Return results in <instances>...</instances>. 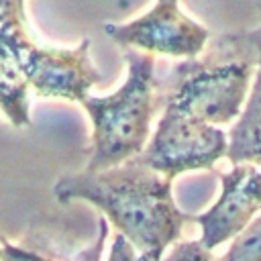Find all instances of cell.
Listing matches in <instances>:
<instances>
[{
    "label": "cell",
    "instance_id": "obj_11",
    "mask_svg": "<svg viewBox=\"0 0 261 261\" xmlns=\"http://www.w3.org/2000/svg\"><path fill=\"white\" fill-rule=\"evenodd\" d=\"M214 261H261V212L228 243V249Z\"/></svg>",
    "mask_w": 261,
    "mask_h": 261
},
{
    "label": "cell",
    "instance_id": "obj_13",
    "mask_svg": "<svg viewBox=\"0 0 261 261\" xmlns=\"http://www.w3.org/2000/svg\"><path fill=\"white\" fill-rule=\"evenodd\" d=\"M108 261H139V255H137V249L133 247V243L124 234L116 232L110 243Z\"/></svg>",
    "mask_w": 261,
    "mask_h": 261
},
{
    "label": "cell",
    "instance_id": "obj_1",
    "mask_svg": "<svg viewBox=\"0 0 261 261\" xmlns=\"http://www.w3.org/2000/svg\"><path fill=\"white\" fill-rule=\"evenodd\" d=\"M53 194L57 202H86L124 234L139 261H161L194 216L184 212L171 192V179L149 167L139 155L102 171L61 175Z\"/></svg>",
    "mask_w": 261,
    "mask_h": 261
},
{
    "label": "cell",
    "instance_id": "obj_7",
    "mask_svg": "<svg viewBox=\"0 0 261 261\" xmlns=\"http://www.w3.org/2000/svg\"><path fill=\"white\" fill-rule=\"evenodd\" d=\"M261 212V167L253 163H234L220 173V194L214 204L194 216L200 224V241L214 251L230 243Z\"/></svg>",
    "mask_w": 261,
    "mask_h": 261
},
{
    "label": "cell",
    "instance_id": "obj_2",
    "mask_svg": "<svg viewBox=\"0 0 261 261\" xmlns=\"http://www.w3.org/2000/svg\"><path fill=\"white\" fill-rule=\"evenodd\" d=\"M259 65L251 29L222 33L196 57L181 59L159 77L161 110L177 112L208 124H230L249 98Z\"/></svg>",
    "mask_w": 261,
    "mask_h": 261
},
{
    "label": "cell",
    "instance_id": "obj_4",
    "mask_svg": "<svg viewBox=\"0 0 261 261\" xmlns=\"http://www.w3.org/2000/svg\"><path fill=\"white\" fill-rule=\"evenodd\" d=\"M228 151V133L216 124L161 110L155 130L151 133L139 157L169 177L171 181L198 169H212Z\"/></svg>",
    "mask_w": 261,
    "mask_h": 261
},
{
    "label": "cell",
    "instance_id": "obj_8",
    "mask_svg": "<svg viewBox=\"0 0 261 261\" xmlns=\"http://www.w3.org/2000/svg\"><path fill=\"white\" fill-rule=\"evenodd\" d=\"M90 39H82L75 47L41 45L24 69L27 84L41 98H61L82 104L92 86L102 82V73L90 59Z\"/></svg>",
    "mask_w": 261,
    "mask_h": 261
},
{
    "label": "cell",
    "instance_id": "obj_6",
    "mask_svg": "<svg viewBox=\"0 0 261 261\" xmlns=\"http://www.w3.org/2000/svg\"><path fill=\"white\" fill-rule=\"evenodd\" d=\"M39 47L27 27L24 0H0V110L16 128L31 124L24 69Z\"/></svg>",
    "mask_w": 261,
    "mask_h": 261
},
{
    "label": "cell",
    "instance_id": "obj_9",
    "mask_svg": "<svg viewBox=\"0 0 261 261\" xmlns=\"http://www.w3.org/2000/svg\"><path fill=\"white\" fill-rule=\"evenodd\" d=\"M259 14H261V6H259ZM251 35L259 49V65L245 108L228 130L226 159L232 165L253 163L261 167V20L259 27L251 29Z\"/></svg>",
    "mask_w": 261,
    "mask_h": 261
},
{
    "label": "cell",
    "instance_id": "obj_14",
    "mask_svg": "<svg viewBox=\"0 0 261 261\" xmlns=\"http://www.w3.org/2000/svg\"><path fill=\"white\" fill-rule=\"evenodd\" d=\"M2 239V237H0ZM0 261H4V257H2V243H0Z\"/></svg>",
    "mask_w": 261,
    "mask_h": 261
},
{
    "label": "cell",
    "instance_id": "obj_5",
    "mask_svg": "<svg viewBox=\"0 0 261 261\" xmlns=\"http://www.w3.org/2000/svg\"><path fill=\"white\" fill-rule=\"evenodd\" d=\"M104 33L122 49L190 59L204 51L210 31L181 10L179 0H155L128 22H106Z\"/></svg>",
    "mask_w": 261,
    "mask_h": 261
},
{
    "label": "cell",
    "instance_id": "obj_3",
    "mask_svg": "<svg viewBox=\"0 0 261 261\" xmlns=\"http://www.w3.org/2000/svg\"><path fill=\"white\" fill-rule=\"evenodd\" d=\"M126 80L108 96H88L82 108L92 120L88 171H102L139 155L161 112L159 77L151 53L124 49Z\"/></svg>",
    "mask_w": 261,
    "mask_h": 261
},
{
    "label": "cell",
    "instance_id": "obj_10",
    "mask_svg": "<svg viewBox=\"0 0 261 261\" xmlns=\"http://www.w3.org/2000/svg\"><path fill=\"white\" fill-rule=\"evenodd\" d=\"M106 239H108V220L102 216L98 220L96 241L86 245L84 249H80L71 257H57V255H51V253H45V251L37 249L35 245L10 243L4 237L0 239V243H2V257H4V261H100L102 253H104V247H106Z\"/></svg>",
    "mask_w": 261,
    "mask_h": 261
},
{
    "label": "cell",
    "instance_id": "obj_12",
    "mask_svg": "<svg viewBox=\"0 0 261 261\" xmlns=\"http://www.w3.org/2000/svg\"><path fill=\"white\" fill-rule=\"evenodd\" d=\"M161 261H214L212 251L200 241H175Z\"/></svg>",
    "mask_w": 261,
    "mask_h": 261
}]
</instances>
